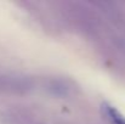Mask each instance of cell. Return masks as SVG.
<instances>
[{
  "mask_svg": "<svg viewBox=\"0 0 125 124\" xmlns=\"http://www.w3.org/2000/svg\"><path fill=\"white\" fill-rule=\"evenodd\" d=\"M102 112L112 124H125V117L113 106H111L108 103H103Z\"/></svg>",
  "mask_w": 125,
  "mask_h": 124,
  "instance_id": "cell-1",
  "label": "cell"
},
{
  "mask_svg": "<svg viewBox=\"0 0 125 124\" xmlns=\"http://www.w3.org/2000/svg\"><path fill=\"white\" fill-rule=\"evenodd\" d=\"M49 91L56 96H66L69 92V86L67 85V83H64L63 80L60 79H53L49 83L47 86Z\"/></svg>",
  "mask_w": 125,
  "mask_h": 124,
  "instance_id": "cell-2",
  "label": "cell"
},
{
  "mask_svg": "<svg viewBox=\"0 0 125 124\" xmlns=\"http://www.w3.org/2000/svg\"><path fill=\"white\" fill-rule=\"evenodd\" d=\"M115 45L122 51V54L125 56V40L122 38H115Z\"/></svg>",
  "mask_w": 125,
  "mask_h": 124,
  "instance_id": "cell-3",
  "label": "cell"
}]
</instances>
